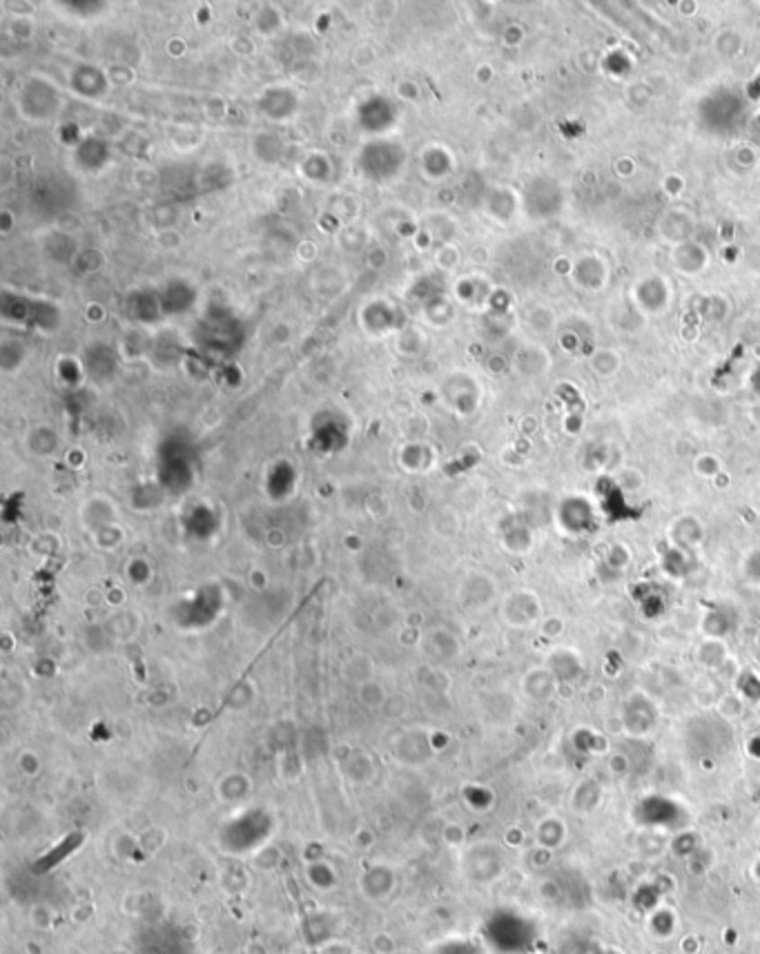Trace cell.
Wrapping results in <instances>:
<instances>
[{"mask_svg":"<svg viewBox=\"0 0 760 954\" xmlns=\"http://www.w3.org/2000/svg\"><path fill=\"white\" fill-rule=\"evenodd\" d=\"M361 890L373 901L386 899V896H391V892L395 890V874H393V869H388L386 865H373V868L364 874Z\"/></svg>","mask_w":760,"mask_h":954,"instance_id":"1","label":"cell"}]
</instances>
